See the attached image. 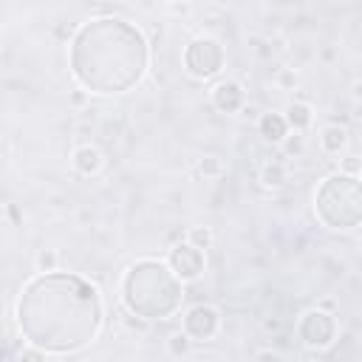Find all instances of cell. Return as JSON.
Listing matches in <instances>:
<instances>
[{"label":"cell","instance_id":"obj_1","mask_svg":"<svg viewBox=\"0 0 362 362\" xmlns=\"http://www.w3.org/2000/svg\"><path fill=\"white\" fill-rule=\"evenodd\" d=\"M14 322L25 345L45 356H71L96 342L105 325V300L82 274L37 272L17 294Z\"/></svg>","mask_w":362,"mask_h":362},{"label":"cell","instance_id":"obj_2","mask_svg":"<svg viewBox=\"0 0 362 362\" xmlns=\"http://www.w3.org/2000/svg\"><path fill=\"white\" fill-rule=\"evenodd\" d=\"M68 68L82 90L119 96L147 76L150 42L144 31L124 17H93L76 25L68 42Z\"/></svg>","mask_w":362,"mask_h":362},{"label":"cell","instance_id":"obj_3","mask_svg":"<svg viewBox=\"0 0 362 362\" xmlns=\"http://www.w3.org/2000/svg\"><path fill=\"white\" fill-rule=\"evenodd\" d=\"M119 300L127 314L141 320H170L184 305V283L158 257L130 263L119 280Z\"/></svg>","mask_w":362,"mask_h":362},{"label":"cell","instance_id":"obj_4","mask_svg":"<svg viewBox=\"0 0 362 362\" xmlns=\"http://www.w3.org/2000/svg\"><path fill=\"white\" fill-rule=\"evenodd\" d=\"M314 218L331 232H354L362 223V184L359 175L328 173L314 189Z\"/></svg>","mask_w":362,"mask_h":362},{"label":"cell","instance_id":"obj_5","mask_svg":"<svg viewBox=\"0 0 362 362\" xmlns=\"http://www.w3.org/2000/svg\"><path fill=\"white\" fill-rule=\"evenodd\" d=\"M181 65H184L187 76H192L198 82H209L223 71L226 48L215 37H206V34L204 37H192L181 51Z\"/></svg>","mask_w":362,"mask_h":362},{"label":"cell","instance_id":"obj_6","mask_svg":"<svg viewBox=\"0 0 362 362\" xmlns=\"http://www.w3.org/2000/svg\"><path fill=\"white\" fill-rule=\"evenodd\" d=\"M294 331H297V339H300V345L305 351L320 354V351H328L337 342L339 322H337V317L331 311H325V308L317 305V308H308V311H303L297 317Z\"/></svg>","mask_w":362,"mask_h":362},{"label":"cell","instance_id":"obj_7","mask_svg":"<svg viewBox=\"0 0 362 362\" xmlns=\"http://www.w3.org/2000/svg\"><path fill=\"white\" fill-rule=\"evenodd\" d=\"M221 325H223V317H221V311H218L215 305H209V303H195V305H189V308L184 311V317H181V331H184L192 342H209V339H215L218 331H221Z\"/></svg>","mask_w":362,"mask_h":362},{"label":"cell","instance_id":"obj_8","mask_svg":"<svg viewBox=\"0 0 362 362\" xmlns=\"http://www.w3.org/2000/svg\"><path fill=\"white\" fill-rule=\"evenodd\" d=\"M164 263H167V269H170L181 283H195V280L204 277V272H206V252L195 249V246L187 243V240H178V243L170 246Z\"/></svg>","mask_w":362,"mask_h":362},{"label":"cell","instance_id":"obj_9","mask_svg":"<svg viewBox=\"0 0 362 362\" xmlns=\"http://www.w3.org/2000/svg\"><path fill=\"white\" fill-rule=\"evenodd\" d=\"M209 102L218 113L223 116H232V113H240L246 107V88L238 82V79H218L212 88H209Z\"/></svg>","mask_w":362,"mask_h":362},{"label":"cell","instance_id":"obj_10","mask_svg":"<svg viewBox=\"0 0 362 362\" xmlns=\"http://www.w3.org/2000/svg\"><path fill=\"white\" fill-rule=\"evenodd\" d=\"M71 167H74L76 175L93 178V175L102 173L105 156H102V150L93 147V144H79V147H74V153H71Z\"/></svg>","mask_w":362,"mask_h":362},{"label":"cell","instance_id":"obj_11","mask_svg":"<svg viewBox=\"0 0 362 362\" xmlns=\"http://www.w3.org/2000/svg\"><path fill=\"white\" fill-rule=\"evenodd\" d=\"M257 133H260V139L269 141V144H283L291 130H288V124H286V119H283L280 110H266V113H260V119H257Z\"/></svg>","mask_w":362,"mask_h":362},{"label":"cell","instance_id":"obj_12","mask_svg":"<svg viewBox=\"0 0 362 362\" xmlns=\"http://www.w3.org/2000/svg\"><path fill=\"white\" fill-rule=\"evenodd\" d=\"M280 113H283V119H286L291 133H303V130H308L314 124V107L308 102H303V99L288 102L286 110H280Z\"/></svg>","mask_w":362,"mask_h":362},{"label":"cell","instance_id":"obj_13","mask_svg":"<svg viewBox=\"0 0 362 362\" xmlns=\"http://www.w3.org/2000/svg\"><path fill=\"white\" fill-rule=\"evenodd\" d=\"M317 139H320L322 153H328V156H339V153L348 147V127H345V124H339V122L322 124Z\"/></svg>","mask_w":362,"mask_h":362},{"label":"cell","instance_id":"obj_14","mask_svg":"<svg viewBox=\"0 0 362 362\" xmlns=\"http://www.w3.org/2000/svg\"><path fill=\"white\" fill-rule=\"evenodd\" d=\"M257 181H260V187H266V189H280V187H286V181H288V167H286L283 161L272 158V161H266V164L260 167Z\"/></svg>","mask_w":362,"mask_h":362},{"label":"cell","instance_id":"obj_15","mask_svg":"<svg viewBox=\"0 0 362 362\" xmlns=\"http://www.w3.org/2000/svg\"><path fill=\"white\" fill-rule=\"evenodd\" d=\"M164 348H167V354L173 356V359H181V356H189V351H192V339L178 328V331H173V334H167V339H164Z\"/></svg>","mask_w":362,"mask_h":362},{"label":"cell","instance_id":"obj_16","mask_svg":"<svg viewBox=\"0 0 362 362\" xmlns=\"http://www.w3.org/2000/svg\"><path fill=\"white\" fill-rule=\"evenodd\" d=\"M198 173H201L206 181H218V178L226 175V164H223L221 156H204V158L198 161Z\"/></svg>","mask_w":362,"mask_h":362},{"label":"cell","instance_id":"obj_17","mask_svg":"<svg viewBox=\"0 0 362 362\" xmlns=\"http://www.w3.org/2000/svg\"><path fill=\"white\" fill-rule=\"evenodd\" d=\"M34 266H37L40 274L57 272V269H59V252H57V249H40L37 257H34Z\"/></svg>","mask_w":362,"mask_h":362},{"label":"cell","instance_id":"obj_18","mask_svg":"<svg viewBox=\"0 0 362 362\" xmlns=\"http://www.w3.org/2000/svg\"><path fill=\"white\" fill-rule=\"evenodd\" d=\"M187 243H192L195 249H201V252H206L209 246H212V229L209 226H192L189 232H187V238H184Z\"/></svg>","mask_w":362,"mask_h":362},{"label":"cell","instance_id":"obj_19","mask_svg":"<svg viewBox=\"0 0 362 362\" xmlns=\"http://www.w3.org/2000/svg\"><path fill=\"white\" fill-rule=\"evenodd\" d=\"M17 362H48V356H45L42 351H37V348L25 345V348L17 354Z\"/></svg>","mask_w":362,"mask_h":362},{"label":"cell","instance_id":"obj_20","mask_svg":"<svg viewBox=\"0 0 362 362\" xmlns=\"http://www.w3.org/2000/svg\"><path fill=\"white\" fill-rule=\"evenodd\" d=\"M283 144L288 153H303V133H288Z\"/></svg>","mask_w":362,"mask_h":362},{"label":"cell","instance_id":"obj_21","mask_svg":"<svg viewBox=\"0 0 362 362\" xmlns=\"http://www.w3.org/2000/svg\"><path fill=\"white\" fill-rule=\"evenodd\" d=\"M255 362H280V354H274V351H257L255 354Z\"/></svg>","mask_w":362,"mask_h":362}]
</instances>
